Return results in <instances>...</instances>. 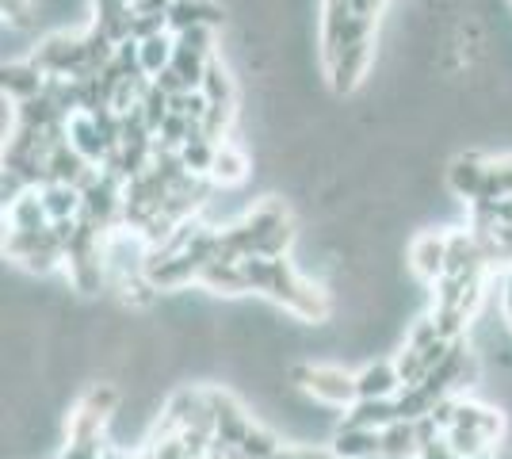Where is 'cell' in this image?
Masks as SVG:
<instances>
[{"mask_svg": "<svg viewBox=\"0 0 512 459\" xmlns=\"http://www.w3.org/2000/svg\"><path fill=\"white\" fill-rule=\"evenodd\" d=\"M245 276L253 291H264L268 299H276L279 306H287L295 318L302 322H325L329 318V295L321 287L306 284L299 272L291 268L287 257H260V253H249L245 261Z\"/></svg>", "mask_w": 512, "mask_h": 459, "instance_id": "6da1fadb", "label": "cell"}, {"mask_svg": "<svg viewBox=\"0 0 512 459\" xmlns=\"http://www.w3.org/2000/svg\"><path fill=\"white\" fill-rule=\"evenodd\" d=\"M287 375H291L306 394H314L318 402H329V406H344V410H348V406L360 398L356 375L341 372V368H310V364H295Z\"/></svg>", "mask_w": 512, "mask_h": 459, "instance_id": "7a4b0ae2", "label": "cell"}, {"mask_svg": "<svg viewBox=\"0 0 512 459\" xmlns=\"http://www.w3.org/2000/svg\"><path fill=\"white\" fill-rule=\"evenodd\" d=\"M207 406H211V414H214V440H218V444H234L237 448V444L245 440V433L253 429V421L245 417V410H241L226 391H207Z\"/></svg>", "mask_w": 512, "mask_h": 459, "instance_id": "3957f363", "label": "cell"}, {"mask_svg": "<svg viewBox=\"0 0 512 459\" xmlns=\"http://www.w3.org/2000/svg\"><path fill=\"white\" fill-rule=\"evenodd\" d=\"M409 264H413V272L425 284H436L444 276V268H448V238H440V234L413 238V245H409Z\"/></svg>", "mask_w": 512, "mask_h": 459, "instance_id": "277c9868", "label": "cell"}, {"mask_svg": "<svg viewBox=\"0 0 512 459\" xmlns=\"http://www.w3.org/2000/svg\"><path fill=\"white\" fill-rule=\"evenodd\" d=\"M379 452H383V429L337 425V433H333V456L337 459H371Z\"/></svg>", "mask_w": 512, "mask_h": 459, "instance_id": "5b68a950", "label": "cell"}, {"mask_svg": "<svg viewBox=\"0 0 512 459\" xmlns=\"http://www.w3.org/2000/svg\"><path fill=\"white\" fill-rule=\"evenodd\" d=\"M367 62H371V39L356 46H344L333 62H325V66H329V77H333V92H352V88L360 85Z\"/></svg>", "mask_w": 512, "mask_h": 459, "instance_id": "8992f818", "label": "cell"}, {"mask_svg": "<svg viewBox=\"0 0 512 459\" xmlns=\"http://www.w3.org/2000/svg\"><path fill=\"white\" fill-rule=\"evenodd\" d=\"M486 169H490V161H482V157H474V153L455 157L448 169V188L459 199L474 203V199L482 196V188H486Z\"/></svg>", "mask_w": 512, "mask_h": 459, "instance_id": "52a82bcc", "label": "cell"}, {"mask_svg": "<svg viewBox=\"0 0 512 459\" xmlns=\"http://www.w3.org/2000/svg\"><path fill=\"white\" fill-rule=\"evenodd\" d=\"M394 421H402L394 398H356L341 417V425H360V429H386Z\"/></svg>", "mask_w": 512, "mask_h": 459, "instance_id": "ba28073f", "label": "cell"}, {"mask_svg": "<svg viewBox=\"0 0 512 459\" xmlns=\"http://www.w3.org/2000/svg\"><path fill=\"white\" fill-rule=\"evenodd\" d=\"M222 23V8L211 0H172L169 8V31L180 35L188 27H218Z\"/></svg>", "mask_w": 512, "mask_h": 459, "instance_id": "9c48e42d", "label": "cell"}, {"mask_svg": "<svg viewBox=\"0 0 512 459\" xmlns=\"http://www.w3.org/2000/svg\"><path fill=\"white\" fill-rule=\"evenodd\" d=\"M199 284L207 287V291H218V295H245V291H253L241 261H211L199 272Z\"/></svg>", "mask_w": 512, "mask_h": 459, "instance_id": "30bf717a", "label": "cell"}, {"mask_svg": "<svg viewBox=\"0 0 512 459\" xmlns=\"http://www.w3.org/2000/svg\"><path fill=\"white\" fill-rule=\"evenodd\" d=\"M69 142H73V146H77L81 153H85L92 165H104V157L111 153L107 138L100 134L96 119H92L88 111H77V115L69 119Z\"/></svg>", "mask_w": 512, "mask_h": 459, "instance_id": "8fae6325", "label": "cell"}, {"mask_svg": "<svg viewBox=\"0 0 512 459\" xmlns=\"http://www.w3.org/2000/svg\"><path fill=\"white\" fill-rule=\"evenodd\" d=\"M0 85H4V92L20 104V100H31V96H39L46 88V73L35 62H16V66H4V73H0Z\"/></svg>", "mask_w": 512, "mask_h": 459, "instance_id": "7c38bea8", "label": "cell"}, {"mask_svg": "<svg viewBox=\"0 0 512 459\" xmlns=\"http://www.w3.org/2000/svg\"><path fill=\"white\" fill-rule=\"evenodd\" d=\"M39 196L46 203V215L50 222H62V219H81V207H85V196L73 188V184H58V180H50L39 188Z\"/></svg>", "mask_w": 512, "mask_h": 459, "instance_id": "4fadbf2b", "label": "cell"}, {"mask_svg": "<svg viewBox=\"0 0 512 459\" xmlns=\"http://www.w3.org/2000/svg\"><path fill=\"white\" fill-rule=\"evenodd\" d=\"M482 264H486V253H482V245L474 234H451L448 238V268L451 276H467V272H482Z\"/></svg>", "mask_w": 512, "mask_h": 459, "instance_id": "5bb4252c", "label": "cell"}, {"mask_svg": "<svg viewBox=\"0 0 512 459\" xmlns=\"http://www.w3.org/2000/svg\"><path fill=\"white\" fill-rule=\"evenodd\" d=\"M356 383H360V398H394V394L406 387L394 364H367L356 375Z\"/></svg>", "mask_w": 512, "mask_h": 459, "instance_id": "9a60e30c", "label": "cell"}, {"mask_svg": "<svg viewBox=\"0 0 512 459\" xmlns=\"http://www.w3.org/2000/svg\"><path fill=\"white\" fill-rule=\"evenodd\" d=\"M421 456V440L413 421H394L383 429V452L379 459H417Z\"/></svg>", "mask_w": 512, "mask_h": 459, "instance_id": "2e32d148", "label": "cell"}, {"mask_svg": "<svg viewBox=\"0 0 512 459\" xmlns=\"http://www.w3.org/2000/svg\"><path fill=\"white\" fill-rule=\"evenodd\" d=\"M8 219H12V230H46L50 226V215H46V203L39 196V188H27L12 207H8Z\"/></svg>", "mask_w": 512, "mask_h": 459, "instance_id": "e0dca14e", "label": "cell"}, {"mask_svg": "<svg viewBox=\"0 0 512 459\" xmlns=\"http://www.w3.org/2000/svg\"><path fill=\"white\" fill-rule=\"evenodd\" d=\"M88 165H92V161H88L85 153L77 150L73 142H65V146H58V150L50 153V180L77 188V180L88 173Z\"/></svg>", "mask_w": 512, "mask_h": 459, "instance_id": "ac0fdd59", "label": "cell"}, {"mask_svg": "<svg viewBox=\"0 0 512 459\" xmlns=\"http://www.w3.org/2000/svg\"><path fill=\"white\" fill-rule=\"evenodd\" d=\"M249 176V157L230 146V142H222L218 153H214V165H211V180L214 184H237V180H245Z\"/></svg>", "mask_w": 512, "mask_h": 459, "instance_id": "d6986e66", "label": "cell"}, {"mask_svg": "<svg viewBox=\"0 0 512 459\" xmlns=\"http://www.w3.org/2000/svg\"><path fill=\"white\" fill-rule=\"evenodd\" d=\"M172 54H176V35L172 31H161V35H153V39H142V69L157 77L161 69L172 62Z\"/></svg>", "mask_w": 512, "mask_h": 459, "instance_id": "ffe728a7", "label": "cell"}, {"mask_svg": "<svg viewBox=\"0 0 512 459\" xmlns=\"http://www.w3.org/2000/svg\"><path fill=\"white\" fill-rule=\"evenodd\" d=\"M199 92H203L211 104H234V81H230V73H226V66H222L218 58L207 62V73H203Z\"/></svg>", "mask_w": 512, "mask_h": 459, "instance_id": "44dd1931", "label": "cell"}, {"mask_svg": "<svg viewBox=\"0 0 512 459\" xmlns=\"http://www.w3.org/2000/svg\"><path fill=\"white\" fill-rule=\"evenodd\" d=\"M444 437L451 440V448H455L463 459L482 456V452H490V444H493V437L486 433V429H463V425H451Z\"/></svg>", "mask_w": 512, "mask_h": 459, "instance_id": "7402d4cb", "label": "cell"}, {"mask_svg": "<svg viewBox=\"0 0 512 459\" xmlns=\"http://www.w3.org/2000/svg\"><path fill=\"white\" fill-rule=\"evenodd\" d=\"M279 448H283V444H279L268 429H256V425L245 433V440L237 444V452H241L245 459H268V456H276Z\"/></svg>", "mask_w": 512, "mask_h": 459, "instance_id": "603a6c76", "label": "cell"}, {"mask_svg": "<svg viewBox=\"0 0 512 459\" xmlns=\"http://www.w3.org/2000/svg\"><path fill=\"white\" fill-rule=\"evenodd\" d=\"M169 104H172V96L165 92V88H157V85H153L150 92L142 96V115H146V123H150L153 134L161 131V123L169 119V111H172Z\"/></svg>", "mask_w": 512, "mask_h": 459, "instance_id": "cb8c5ba5", "label": "cell"}, {"mask_svg": "<svg viewBox=\"0 0 512 459\" xmlns=\"http://www.w3.org/2000/svg\"><path fill=\"white\" fill-rule=\"evenodd\" d=\"M394 368H398V375H402V383L406 387H413V383H421L428 375V364H425V352L413 349V345H406V349L398 352V360H394Z\"/></svg>", "mask_w": 512, "mask_h": 459, "instance_id": "d4e9b609", "label": "cell"}, {"mask_svg": "<svg viewBox=\"0 0 512 459\" xmlns=\"http://www.w3.org/2000/svg\"><path fill=\"white\" fill-rule=\"evenodd\" d=\"M188 134H192V119L169 111V119H165V123H161V131H157V142H161V146H169V150H180V146L188 142Z\"/></svg>", "mask_w": 512, "mask_h": 459, "instance_id": "484cf974", "label": "cell"}, {"mask_svg": "<svg viewBox=\"0 0 512 459\" xmlns=\"http://www.w3.org/2000/svg\"><path fill=\"white\" fill-rule=\"evenodd\" d=\"M230 119H234V104H211L207 115H203V134H207L211 142H218L222 134L230 131Z\"/></svg>", "mask_w": 512, "mask_h": 459, "instance_id": "4316f807", "label": "cell"}, {"mask_svg": "<svg viewBox=\"0 0 512 459\" xmlns=\"http://www.w3.org/2000/svg\"><path fill=\"white\" fill-rule=\"evenodd\" d=\"M176 46H188V50H199V54H211V27H188L176 35Z\"/></svg>", "mask_w": 512, "mask_h": 459, "instance_id": "83f0119b", "label": "cell"}, {"mask_svg": "<svg viewBox=\"0 0 512 459\" xmlns=\"http://www.w3.org/2000/svg\"><path fill=\"white\" fill-rule=\"evenodd\" d=\"M432 341H440V329H436V318H421V322H417V329L409 333L406 345H413V349H428Z\"/></svg>", "mask_w": 512, "mask_h": 459, "instance_id": "f1b7e54d", "label": "cell"}, {"mask_svg": "<svg viewBox=\"0 0 512 459\" xmlns=\"http://www.w3.org/2000/svg\"><path fill=\"white\" fill-rule=\"evenodd\" d=\"M153 85L165 88L169 96H176V92H192V88H188V81L180 77V69H176V66H165V69H161V73L153 77Z\"/></svg>", "mask_w": 512, "mask_h": 459, "instance_id": "f546056e", "label": "cell"}, {"mask_svg": "<svg viewBox=\"0 0 512 459\" xmlns=\"http://www.w3.org/2000/svg\"><path fill=\"white\" fill-rule=\"evenodd\" d=\"M417 459H463V456L451 448L448 437H436V440H428L425 448H421V456H417Z\"/></svg>", "mask_w": 512, "mask_h": 459, "instance_id": "4dcf8cb0", "label": "cell"}, {"mask_svg": "<svg viewBox=\"0 0 512 459\" xmlns=\"http://www.w3.org/2000/svg\"><path fill=\"white\" fill-rule=\"evenodd\" d=\"M268 459H337V456H333V448L329 452H318V448H279L276 456Z\"/></svg>", "mask_w": 512, "mask_h": 459, "instance_id": "1f68e13d", "label": "cell"}, {"mask_svg": "<svg viewBox=\"0 0 512 459\" xmlns=\"http://www.w3.org/2000/svg\"><path fill=\"white\" fill-rule=\"evenodd\" d=\"M4 12H8L12 20H23V0H4Z\"/></svg>", "mask_w": 512, "mask_h": 459, "instance_id": "d6a6232c", "label": "cell"}, {"mask_svg": "<svg viewBox=\"0 0 512 459\" xmlns=\"http://www.w3.org/2000/svg\"><path fill=\"white\" fill-rule=\"evenodd\" d=\"M505 322L512 326V280H509V291H505Z\"/></svg>", "mask_w": 512, "mask_h": 459, "instance_id": "836d02e7", "label": "cell"}, {"mask_svg": "<svg viewBox=\"0 0 512 459\" xmlns=\"http://www.w3.org/2000/svg\"><path fill=\"white\" fill-rule=\"evenodd\" d=\"M470 459H493L490 452H482V456H470Z\"/></svg>", "mask_w": 512, "mask_h": 459, "instance_id": "e575fe53", "label": "cell"}, {"mask_svg": "<svg viewBox=\"0 0 512 459\" xmlns=\"http://www.w3.org/2000/svg\"><path fill=\"white\" fill-rule=\"evenodd\" d=\"M371 459H379V456H371Z\"/></svg>", "mask_w": 512, "mask_h": 459, "instance_id": "d590c367", "label": "cell"}]
</instances>
